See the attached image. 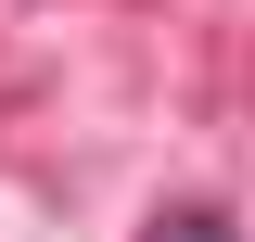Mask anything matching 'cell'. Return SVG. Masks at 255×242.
<instances>
[{
    "mask_svg": "<svg viewBox=\"0 0 255 242\" xmlns=\"http://www.w3.org/2000/svg\"><path fill=\"white\" fill-rule=\"evenodd\" d=\"M140 242H243V230H230V204H153Z\"/></svg>",
    "mask_w": 255,
    "mask_h": 242,
    "instance_id": "1",
    "label": "cell"
}]
</instances>
